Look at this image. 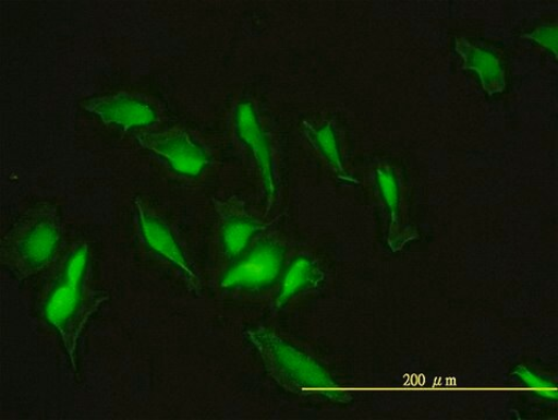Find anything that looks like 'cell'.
I'll return each instance as SVG.
<instances>
[{
    "mask_svg": "<svg viewBox=\"0 0 558 420\" xmlns=\"http://www.w3.org/2000/svg\"><path fill=\"white\" fill-rule=\"evenodd\" d=\"M281 245L264 241L236 260L221 280L226 290H260L277 281L283 265Z\"/></svg>",
    "mask_w": 558,
    "mask_h": 420,
    "instance_id": "5b68a950",
    "label": "cell"
},
{
    "mask_svg": "<svg viewBox=\"0 0 558 420\" xmlns=\"http://www.w3.org/2000/svg\"><path fill=\"white\" fill-rule=\"evenodd\" d=\"M250 343L280 379L302 391H313L331 396L337 394V384L315 360L304 355L272 332L257 329L247 332Z\"/></svg>",
    "mask_w": 558,
    "mask_h": 420,
    "instance_id": "7a4b0ae2",
    "label": "cell"
},
{
    "mask_svg": "<svg viewBox=\"0 0 558 420\" xmlns=\"http://www.w3.org/2000/svg\"><path fill=\"white\" fill-rule=\"evenodd\" d=\"M235 131L240 140L250 149L258 164L265 189L272 197L276 194V179L269 142L263 131L255 106L250 100H242L234 115Z\"/></svg>",
    "mask_w": 558,
    "mask_h": 420,
    "instance_id": "52a82bcc",
    "label": "cell"
},
{
    "mask_svg": "<svg viewBox=\"0 0 558 420\" xmlns=\"http://www.w3.org/2000/svg\"><path fill=\"white\" fill-rule=\"evenodd\" d=\"M313 137L327 159L338 168V170H342L340 148H338L333 129L330 125L319 128L314 132Z\"/></svg>",
    "mask_w": 558,
    "mask_h": 420,
    "instance_id": "4fadbf2b",
    "label": "cell"
},
{
    "mask_svg": "<svg viewBox=\"0 0 558 420\" xmlns=\"http://www.w3.org/2000/svg\"><path fill=\"white\" fill-rule=\"evenodd\" d=\"M513 375L539 397L547 398L549 400H557V386L551 382L539 377L527 367H517Z\"/></svg>",
    "mask_w": 558,
    "mask_h": 420,
    "instance_id": "8fae6325",
    "label": "cell"
},
{
    "mask_svg": "<svg viewBox=\"0 0 558 420\" xmlns=\"http://www.w3.org/2000/svg\"><path fill=\"white\" fill-rule=\"evenodd\" d=\"M260 230V225L247 220V218H233L226 224L222 231V244L227 256L230 260L241 259Z\"/></svg>",
    "mask_w": 558,
    "mask_h": 420,
    "instance_id": "30bf717a",
    "label": "cell"
},
{
    "mask_svg": "<svg viewBox=\"0 0 558 420\" xmlns=\"http://www.w3.org/2000/svg\"><path fill=\"white\" fill-rule=\"evenodd\" d=\"M11 263L22 274H36L57 255L62 240L60 216L39 211L23 218L9 235Z\"/></svg>",
    "mask_w": 558,
    "mask_h": 420,
    "instance_id": "3957f363",
    "label": "cell"
},
{
    "mask_svg": "<svg viewBox=\"0 0 558 420\" xmlns=\"http://www.w3.org/2000/svg\"><path fill=\"white\" fill-rule=\"evenodd\" d=\"M90 276L92 250L83 243L68 254L44 299L46 322L59 334L73 362L82 331L98 304L92 295Z\"/></svg>",
    "mask_w": 558,
    "mask_h": 420,
    "instance_id": "6da1fadb",
    "label": "cell"
},
{
    "mask_svg": "<svg viewBox=\"0 0 558 420\" xmlns=\"http://www.w3.org/2000/svg\"><path fill=\"white\" fill-rule=\"evenodd\" d=\"M141 143L150 154L158 156L181 176L195 178L209 164L206 149L189 134L173 133L163 136L144 137Z\"/></svg>",
    "mask_w": 558,
    "mask_h": 420,
    "instance_id": "8992f818",
    "label": "cell"
},
{
    "mask_svg": "<svg viewBox=\"0 0 558 420\" xmlns=\"http://www.w3.org/2000/svg\"><path fill=\"white\" fill-rule=\"evenodd\" d=\"M376 177L385 204L388 211H390L392 220H396L400 204L399 184L396 176L391 171L379 170Z\"/></svg>",
    "mask_w": 558,
    "mask_h": 420,
    "instance_id": "7c38bea8",
    "label": "cell"
},
{
    "mask_svg": "<svg viewBox=\"0 0 558 420\" xmlns=\"http://www.w3.org/2000/svg\"><path fill=\"white\" fill-rule=\"evenodd\" d=\"M323 279L316 264L308 257H298L284 275L277 298V305L282 308L302 290L317 285Z\"/></svg>",
    "mask_w": 558,
    "mask_h": 420,
    "instance_id": "9c48e42d",
    "label": "cell"
},
{
    "mask_svg": "<svg viewBox=\"0 0 558 420\" xmlns=\"http://www.w3.org/2000/svg\"><path fill=\"white\" fill-rule=\"evenodd\" d=\"M137 214L141 233L146 244L160 257L179 267L185 275L192 278L195 277L173 232L159 218L148 214L141 205H137Z\"/></svg>",
    "mask_w": 558,
    "mask_h": 420,
    "instance_id": "ba28073f",
    "label": "cell"
},
{
    "mask_svg": "<svg viewBox=\"0 0 558 420\" xmlns=\"http://www.w3.org/2000/svg\"><path fill=\"white\" fill-rule=\"evenodd\" d=\"M84 112L104 127L116 131H135L155 125L156 107L145 98L129 93H112L88 100Z\"/></svg>",
    "mask_w": 558,
    "mask_h": 420,
    "instance_id": "277c9868",
    "label": "cell"
}]
</instances>
